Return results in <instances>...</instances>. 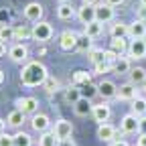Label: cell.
Segmentation results:
<instances>
[{
  "instance_id": "obj_3",
  "label": "cell",
  "mask_w": 146,
  "mask_h": 146,
  "mask_svg": "<svg viewBox=\"0 0 146 146\" xmlns=\"http://www.w3.org/2000/svg\"><path fill=\"white\" fill-rule=\"evenodd\" d=\"M16 106H18V110H21L23 114H27V116H29V114H31V116L39 114V100L33 98V96L16 100Z\"/></svg>"
},
{
  "instance_id": "obj_34",
  "label": "cell",
  "mask_w": 146,
  "mask_h": 146,
  "mask_svg": "<svg viewBox=\"0 0 146 146\" xmlns=\"http://www.w3.org/2000/svg\"><path fill=\"white\" fill-rule=\"evenodd\" d=\"M73 81H75V85H83V83L91 81V75L87 71H75V73H73Z\"/></svg>"
},
{
  "instance_id": "obj_48",
  "label": "cell",
  "mask_w": 146,
  "mask_h": 146,
  "mask_svg": "<svg viewBox=\"0 0 146 146\" xmlns=\"http://www.w3.org/2000/svg\"><path fill=\"white\" fill-rule=\"evenodd\" d=\"M4 126H6V122L0 118V134H4Z\"/></svg>"
},
{
  "instance_id": "obj_24",
  "label": "cell",
  "mask_w": 146,
  "mask_h": 146,
  "mask_svg": "<svg viewBox=\"0 0 146 146\" xmlns=\"http://www.w3.org/2000/svg\"><path fill=\"white\" fill-rule=\"evenodd\" d=\"M25 116H27V114H23L21 110H14V112H10V114H8L6 124H8V126H12V128H21V126L25 124Z\"/></svg>"
},
{
  "instance_id": "obj_33",
  "label": "cell",
  "mask_w": 146,
  "mask_h": 146,
  "mask_svg": "<svg viewBox=\"0 0 146 146\" xmlns=\"http://www.w3.org/2000/svg\"><path fill=\"white\" fill-rule=\"evenodd\" d=\"M94 96H98V85H94V83H83L81 85V98H87V100H91Z\"/></svg>"
},
{
  "instance_id": "obj_38",
  "label": "cell",
  "mask_w": 146,
  "mask_h": 146,
  "mask_svg": "<svg viewBox=\"0 0 146 146\" xmlns=\"http://www.w3.org/2000/svg\"><path fill=\"white\" fill-rule=\"evenodd\" d=\"M118 57H120V55H118L116 51H112V49H108V51H106V63H110V65H114Z\"/></svg>"
},
{
  "instance_id": "obj_23",
  "label": "cell",
  "mask_w": 146,
  "mask_h": 146,
  "mask_svg": "<svg viewBox=\"0 0 146 146\" xmlns=\"http://www.w3.org/2000/svg\"><path fill=\"white\" fill-rule=\"evenodd\" d=\"M83 33H85L87 36H91V39H98V36L104 33V23H100V21H94V23H89V25H85Z\"/></svg>"
},
{
  "instance_id": "obj_36",
  "label": "cell",
  "mask_w": 146,
  "mask_h": 146,
  "mask_svg": "<svg viewBox=\"0 0 146 146\" xmlns=\"http://www.w3.org/2000/svg\"><path fill=\"white\" fill-rule=\"evenodd\" d=\"M43 87L47 89V94H53V91H57V89H59V81L55 79V77H51V75H49V77L45 79Z\"/></svg>"
},
{
  "instance_id": "obj_37",
  "label": "cell",
  "mask_w": 146,
  "mask_h": 146,
  "mask_svg": "<svg viewBox=\"0 0 146 146\" xmlns=\"http://www.w3.org/2000/svg\"><path fill=\"white\" fill-rule=\"evenodd\" d=\"M0 146H14V136L10 134H0Z\"/></svg>"
},
{
  "instance_id": "obj_6",
  "label": "cell",
  "mask_w": 146,
  "mask_h": 146,
  "mask_svg": "<svg viewBox=\"0 0 146 146\" xmlns=\"http://www.w3.org/2000/svg\"><path fill=\"white\" fill-rule=\"evenodd\" d=\"M8 57H10L14 63H25L27 57H29V49H27V45H23V43H14V45L8 49Z\"/></svg>"
},
{
  "instance_id": "obj_12",
  "label": "cell",
  "mask_w": 146,
  "mask_h": 146,
  "mask_svg": "<svg viewBox=\"0 0 146 146\" xmlns=\"http://www.w3.org/2000/svg\"><path fill=\"white\" fill-rule=\"evenodd\" d=\"M31 126H33V130L35 132H49V128H51V120H49V116H45V114H35L33 118H31Z\"/></svg>"
},
{
  "instance_id": "obj_22",
  "label": "cell",
  "mask_w": 146,
  "mask_h": 146,
  "mask_svg": "<svg viewBox=\"0 0 146 146\" xmlns=\"http://www.w3.org/2000/svg\"><path fill=\"white\" fill-rule=\"evenodd\" d=\"M91 49H94V39H91V36H87L85 33L77 35V51H81V53H89Z\"/></svg>"
},
{
  "instance_id": "obj_19",
  "label": "cell",
  "mask_w": 146,
  "mask_h": 146,
  "mask_svg": "<svg viewBox=\"0 0 146 146\" xmlns=\"http://www.w3.org/2000/svg\"><path fill=\"white\" fill-rule=\"evenodd\" d=\"M130 83H134V85H144V81H146V69L144 67H134V69H130Z\"/></svg>"
},
{
  "instance_id": "obj_20",
  "label": "cell",
  "mask_w": 146,
  "mask_h": 146,
  "mask_svg": "<svg viewBox=\"0 0 146 146\" xmlns=\"http://www.w3.org/2000/svg\"><path fill=\"white\" fill-rule=\"evenodd\" d=\"M77 12H75V8H73L69 2H61L59 6H57V16L61 18V21H69V18H73Z\"/></svg>"
},
{
  "instance_id": "obj_43",
  "label": "cell",
  "mask_w": 146,
  "mask_h": 146,
  "mask_svg": "<svg viewBox=\"0 0 146 146\" xmlns=\"http://www.w3.org/2000/svg\"><path fill=\"white\" fill-rule=\"evenodd\" d=\"M136 146H146V134H138V140H136Z\"/></svg>"
},
{
  "instance_id": "obj_21",
  "label": "cell",
  "mask_w": 146,
  "mask_h": 146,
  "mask_svg": "<svg viewBox=\"0 0 146 146\" xmlns=\"http://www.w3.org/2000/svg\"><path fill=\"white\" fill-rule=\"evenodd\" d=\"M73 108H75L77 116H87V114H91V110H94V104H91L87 98H81L77 104H73Z\"/></svg>"
},
{
  "instance_id": "obj_32",
  "label": "cell",
  "mask_w": 146,
  "mask_h": 146,
  "mask_svg": "<svg viewBox=\"0 0 146 146\" xmlns=\"http://www.w3.org/2000/svg\"><path fill=\"white\" fill-rule=\"evenodd\" d=\"M14 146H33V138L27 132H16L14 134Z\"/></svg>"
},
{
  "instance_id": "obj_7",
  "label": "cell",
  "mask_w": 146,
  "mask_h": 146,
  "mask_svg": "<svg viewBox=\"0 0 146 146\" xmlns=\"http://www.w3.org/2000/svg\"><path fill=\"white\" fill-rule=\"evenodd\" d=\"M91 116H94V120H96L98 124H106V122L110 120V116H112V110H110V106H108L106 102H102V104L94 106Z\"/></svg>"
},
{
  "instance_id": "obj_50",
  "label": "cell",
  "mask_w": 146,
  "mask_h": 146,
  "mask_svg": "<svg viewBox=\"0 0 146 146\" xmlns=\"http://www.w3.org/2000/svg\"><path fill=\"white\" fill-rule=\"evenodd\" d=\"M2 81H4V73H2V69H0V85H2Z\"/></svg>"
},
{
  "instance_id": "obj_52",
  "label": "cell",
  "mask_w": 146,
  "mask_h": 146,
  "mask_svg": "<svg viewBox=\"0 0 146 146\" xmlns=\"http://www.w3.org/2000/svg\"><path fill=\"white\" fill-rule=\"evenodd\" d=\"M61 2H71V0H59V4H61Z\"/></svg>"
},
{
  "instance_id": "obj_47",
  "label": "cell",
  "mask_w": 146,
  "mask_h": 146,
  "mask_svg": "<svg viewBox=\"0 0 146 146\" xmlns=\"http://www.w3.org/2000/svg\"><path fill=\"white\" fill-rule=\"evenodd\" d=\"M83 4H89V6H96L98 0H83Z\"/></svg>"
},
{
  "instance_id": "obj_28",
  "label": "cell",
  "mask_w": 146,
  "mask_h": 146,
  "mask_svg": "<svg viewBox=\"0 0 146 146\" xmlns=\"http://www.w3.org/2000/svg\"><path fill=\"white\" fill-rule=\"evenodd\" d=\"M39 146H59V138L55 132H43L39 138Z\"/></svg>"
},
{
  "instance_id": "obj_29",
  "label": "cell",
  "mask_w": 146,
  "mask_h": 146,
  "mask_svg": "<svg viewBox=\"0 0 146 146\" xmlns=\"http://www.w3.org/2000/svg\"><path fill=\"white\" fill-rule=\"evenodd\" d=\"M87 55H89V61L94 63V65L106 63V51H104V49H91Z\"/></svg>"
},
{
  "instance_id": "obj_17",
  "label": "cell",
  "mask_w": 146,
  "mask_h": 146,
  "mask_svg": "<svg viewBox=\"0 0 146 146\" xmlns=\"http://www.w3.org/2000/svg\"><path fill=\"white\" fill-rule=\"evenodd\" d=\"M98 138L100 140H104V142H114V138H116V128L112 126V124H100V128H98Z\"/></svg>"
},
{
  "instance_id": "obj_35",
  "label": "cell",
  "mask_w": 146,
  "mask_h": 146,
  "mask_svg": "<svg viewBox=\"0 0 146 146\" xmlns=\"http://www.w3.org/2000/svg\"><path fill=\"white\" fill-rule=\"evenodd\" d=\"M27 39H33V29L16 27V41H27Z\"/></svg>"
},
{
  "instance_id": "obj_13",
  "label": "cell",
  "mask_w": 146,
  "mask_h": 146,
  "mask_svg": "<svg viewBox=\"0 0 146 146\" xmlns=\"http://www.w3.org/2000/svg\"><path fill=\"white\" fill-rule=\"evenodd\" d=\"M41 16H43V6L39 2H29L25 6V18L31 23H39L41 21Z\"/></svg>"
},
{
  "instance_id": "obj_16",
  "label": "cell",
  "mask_w": 146,
  "mask_h": 146,
  "mask_svg": "<svg viewBox=\"0 0 146 146\" xmlns=\"http://www.w3.org/2000/svg\"><path fill=\"white\" fill-rule=\"evenodd\" d=\"M128 36L130 39H144L146 36V23L136 18L132 25H128Z\"/></svg>"
},
{
  "instance_id": "obj_53",
  "label": "cell",
  "mask_w": 146,
  "mask_h": 146,
  "mask_svg": "<svg viewBox=\"0 0 146 146\" xmlns=\"http://www.w3.org/2000/svg\"><path fill=\"white\" fill-rule=\"evenodd\" d=\"M144 91H146V81H144Z\"/></svg>"
},
{
  "instance_id": "obj_40",
  "label": "cell",
  "mask_w": 146,
  "mask_h": 146,
  "mask_svg": "<svg viewBox=\"0 0 146 146\" xmlns=\"http://www.w3.org/2000/svg\"><path fill=\"white\" fill-rule=\"evenodd\" d=\"M10 23V12L6 8H0V25H8Z\"/></svg>"
},
{
  "instance_id": "obj_10",
  "label": "cell",
  "mask_w": 146,
  "mask_h": 146,
  "mask_svg": "<svg viewBox=\"0 0 146 146\" xmlns=\"http://www.w3.org/2000/svg\"><path fill=\"white\" fill-rule=\"evenodd\" d=\"M118 100H124V102H132V100H136L138 98V89H136V85L134 83H124V85H120L118 87V96H116Z\"/></svg>"
},
{
  "instance_id": "obj_45",
  "label": "cell",
  "mask_w": 146,
  "mask_h": 146,
  "mask_svg": "<svg viewBox=\"0 0 146 146\" xmlns=\"http://www.w3.org/2000/svg\"><path fill=\"white\" fill-rule=\"evenodd\" d=\"M106 4H110V6H120V4H124V0H106Z\"/></svg>"
},
{
  "instance_id": "obj_46",
  "label": "cell",
  "mask_w": 146,
  "mask_h": 146,
  "mask_svg": "<svg viewBox=\"0 0 146 146\" xmlns=\"http://www.w3.org/2000/svg\"><path fill=\"white\" fill-rule=\"evenodd\" d=\"M112 146H130V144H128L126 140H114V142H112Z\"/></svg>"
},
{
  "instance_id": "obj_39",
  "label": "cell",
  "mask_w": 146,
  "mask_h": 146,
  "mask_svg": "<svg viewBox=\"0 0 146 146\" xmlns=\"http://www.w3.org/2000/svg\"><path fill=\"white\" fill-rule=\"evenodd\" d=\"M94 69H96V73H102V75H104V73H108V71H112L114 67L110 65V63H100V65H94Z\"/></svg>"
},
{
  "instance_id": "obj_8",
  "label": "cell",
  "mask_w": 146,
  "mask_h": 146,
  "mask_svg": "<svg viewBox=\"0 0 146 146\" xmlns=\"http://www.w3.org/2000/svg\"><path fill=\"white\" fill-rule=\"evenodd\" d=\"M59 47L63 51H75L77 49V35L71 31H63L59 36Z\"/></svg>"
},
{
  "instance_id": "obj_42",
  "label": "cell",
  "mask_w": 146,
  "mask_h": 146,
  "mask_svg": "<svg viewBox=\"0 0 146 146\" xmlns=\"http://www.w3.org/2000/svg\"><path fill=\"white\" fill-rule=\"evenodd\" d=\"M138 134H146V116L140 118V130H138Z\"/></svg>"
},
{
  "instance_id": "obj_26",
  "label": "cell",
  "mask_w": 146,
  "mask_h": 146,
  "mask_svg": "<svg viewBox=\"0 0 146 146\" xmlns=\"http://www.w3.org/2000/svg\"><path fill=\"white\" fill-rule=\"evenodd\" d=\"M0 41H16V29L12 25H0Z\"/></svg>"
},
{
  "instance_id": "obj_4",
  "label": "cell",
  "mask_w": 146,
  "mask_h": 146,
  "mask_svg": "<svg viewBox=\"0 0 146 146\" xmlns=\"http://www.w3.org/2000/svg\"><path fill=\"white\" fill-rule=\"evenodd\" d=\"M120 128H122L124 134H136V132L140 130V118L134 116L132 112L126 114V116L122 118V122H120Z\"/></svg>"
},
{
  "instance_id": "obj_49",
  "label": "cell",
  "mask_w": 146,
  "mask_h": 146,
  "mask_svg": "<svg viewBox=\"0 0 146 146\" xmlns=\"http://www.w3.org/2000/svg\"><path fill=\"white\" fill-rule=\"evenodd\" d=\"M4 53H6V47H4V43H2V41H0V57H2Z\"/></svg>"
},
{
  "instance_id": "obj_18",
  "label": "cell",
  "mask_w": 146,
  "mask_h": 146,
  "mask_svg": "<svg viewBox=\"0 0 146 146\" xmlns=\"http://www.w3.org/2000/svg\"><path fill=\"white\" fill-rule=\"evenodd\" d=\"M112 67H114L112 71L120 73V75H128V73H130V69H132V67H130V57H124V55H120Z\"/></svg>"
},
{
  "instance_id": "obj_44",
  "label": "cell",
  "mask_w": 146,
  "mask_h": 146,
  "mask_svg": "<svg viewBox=\"0 0 146 146\" xmlns=\"http://www.w3.org/2000/svg\"><path fill=\"white\" fill-rule=\"evenodd\" d=\"M59 146H75V142L71 138H65V140H59Z\"/></svg>"
},
{
  "instance_id": "obj_14",
  "label": "cell",
  "mask_w": 146,
  "mask_h": 146,
  "mask_svg": "<svg viewBox=\"0 0 146 146\" xmlns=\"http://www.w3.org/2000/svg\"><path fill=\"white\" fill-rule=\"evenodd\" d=\"M96 18L100 23H112L114 21V6L110 4H96Z\"/></svg>"
},
{
  "instance_id": "obj_30",
  "label": "cell",
  "mask_w": 146,
  "mask_h": 146,
  "mask_svg": "<svg viewBox=\"0 0 146 146\" xmlns=\"http://www.w3.org/2000/svg\"><path fill=\"white\" fill-rule=\"evenodd\" d=\"M110 49L116 51L118 55H124L128 51V43H126V39H112L110 41Z\"/></svg>"
},
{
  "instance_id": "obj_25",
  "label": "cell",
  "mask_w": 146,
  "mask_h": 146,
  "mask_svg": "<svg viewBox=\"0 0 146 146\" xmlns=\"http://www.w3.org/2000/svg\"><path fill=\"white\" fill-rule=\"evenodd\" d=\"M110 35H112V39H126L128 36V25L114 23L112 27H110Z\"/></svg>"
},
{
  "instance_id": "obj_5",
  "label": "cell",
  "mask_w": 146,
  "mask_h": 146,
  "mask_svg": "<svg viewBox=\"0 0 146 146\" xmlns=\"http://www.w3.org/2000/svg\"><path fill=\"white\" fill-rule=\"evenodd\" d=\"M128 57H132V59L146 57V41L144 39H132L130 45H128Z\"/></svg>"
},
{
  "instance_id": "obj_27",
  "label": "cell",
  "mask_w": 146,
  "mask_h": 146,
  "mask_svg": "<svg viewBox=\"0 0 146 146\" xmlns=\"http://www.w3.org/2000/svg\"><path fill=\"white\" fill-rule=\"evenodd\" d=\"M132 114L138 116V118L146 116V100H144V98L138 96L136 100H132Z\"/></svg>"
},
{
  "instance_id": "obj_11",
  "label": "cell",
  "mask_w": 146,
  "mask_h": 146,
  "mask_svg": "<svg viewBox=\"0 0 146 146\" xmlns=\"http://www.w3.org/2000/svg\"><path fill=\"white\" fill-rule=\"evenodd\" d=\"M98 96H102L104 100H112V98H116V96H118V87H116V83H114V81H108V79H104L102 83H98Z\"/></svg>"
},
{
  "instance_id": "obj_9",
  "label": "cell",
  "mask_w": 146,
  "mask_h": 146,
  "mask_svg": "<svg viewBox=\"0 0 146 146\" xmlns=\"http://www.w3.org/2000/svg\"><path fill=\"white\" fill-rule=\"evenodd\" d=\"M53 132H55V136H57L59 140L71 138V134H73V124H71L69 120H59V122H55Z\"/></svg>"
},
{
  "instance_id": "obj_15",
  "label": "cell",
  "mask_w": 146,
  "mask_h": 146,
  "mask_svg": "<svg viewBox=\"0 0 146 146\" xmlns=\"http://www.w3.org/2000/svg\"><path fill=\"white\" fill-rule=\"evenodd\" d=\"M77 18L81 21V25H89V23L98 21V18H96V6L81 4V8H77Z\"/></svg>"
},
{
  "instance_id": "obj_2",
  "label": "cell",
  "mask_w": 146,
  "mask_h": 146,
  "mask_svg": "<svg viewBox=\"0 0 146 146\" xmlns=\"http://www.w3.org/2000/svg\"><path fill=\"white\" fill-rule=\"evenodd\" d=\"M51 36H53V27H51V23L39 21L36 25H33V39H35V41L45 43V41H51Z\"/></svg>"
},
{
  "instance_id": "obj_51",
  "label": "cell",
  "mask_w": 146,
  "mask_h": 146,
  "mask_svg": "<svg viewBox=\"0 0 146 146\" xmlns=\"http://www.w3.org/2000/svg\"><path fill=\"white\" fill-rule=\"evenodd\" d=\"M140 4H142V6H146V0H140Z\"/></svg>"
},
{
  "instance_id": "obj_54",
  "label": "cell",
  "mask_w": 146,
  "mask_h": 146,
  "mask_svg": "<svg viewBox=\"0 0 146 146\" xmlns=\"http://www.w3.org/2000/svg\"><path fill=\"white\" fill-rule=\"evenodd\" d=\"M144 41H146V36H144Z\"/></svg>"
},
{
  "instance_id": "obj_31",
  "label": "cell",
  "mask_w": 146,
  "mask_h": 146,
  "mask_svg": "<svg viewBox=\"0 0 146 146\" xmlns=\"http://www.w3.org/2000/svg\"><path fill=\"white\" fill-rule=\"evenodd\" d=\"M65 100H67L69 104H77V102L81 100V89H79L77 85H73V87H69V89L65 91Z\"/></svg>"
},
{
  "instance_id": "obj_41",
  "label": "cell",
  "mask_w": 146,
  "mask_h": 146,
  "mask_svg": "<svg viewBox=\"0 0 146 146\" xmlns=\"http://www.w3.org/2000/svg\"><path fill=\"white\" fill-rule=\"evenodd\" d=\"M136 18H138V21H144V23H146V6L140 4V8L136 10Z\"/></svg>"
},
{
  "instance_id": "obj_1",
  "label": "cell",
  "mask_w": 146,
  "mask_h": 146,
  "mask_svg": "<svg viewBox=\"0 0 146 146\" xmlns=\"http://www.w3.org/2000/svg\"><path fill=\"white\" fill-rule=\"evenodd\" d=\"M49 77V73H47V67L39 61H29L23 71H21V81L23 85L27 87H36V85H43L45 79Z\"/></svg>"
}]
</instances>
